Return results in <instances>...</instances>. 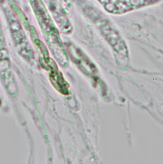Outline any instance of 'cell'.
Returning <instances> with one entry per match:
<instances>
[{"mask_svg":"<svg viewBox=\"0 0 163 164\" xmlns=\"http://www.w3.org/2000/svg\"><path fill=\"white\" fill-rule=\"evenodd\" d=\"M107 2H114V6L107 8L108 11L113 13H123L135 8L153 3L157 0H107Z\"/></svg>","mask_w":163,"mask_h":164,"instance_id":"6da1fadb","label":"cell"}]
</instances>
